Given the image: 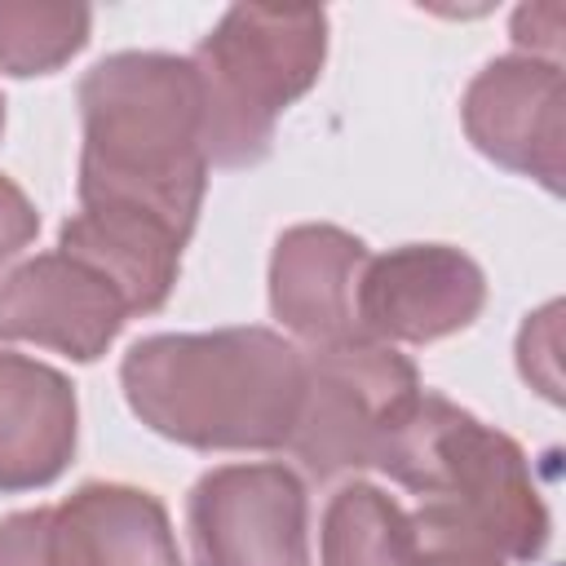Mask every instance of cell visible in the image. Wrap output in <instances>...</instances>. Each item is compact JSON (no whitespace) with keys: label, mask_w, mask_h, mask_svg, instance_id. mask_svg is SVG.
I'll return each instance as SVG.
<instances>
[{"label":"cell","mask_w":566,"mask_h":566,"mask_svg":"<svg viewBox=\"0 0 566 566\" xmlns=\"http://www.w3.org/2000/svg\"><path fill=\"white\" fill-rule=\"evenodd\" d=\"M517 363H522V376L548 398V402H557L562 394V380H557V327L548 332V340L539 345L535 340V332L522 323V336H517Z\"/></svg>","instance_id":"ac0fdd59"},{"label":"cell","mask_w":566,"mask_h":566,"mask_svg":"<svg viewBox=\"0 0 566 566\" xmlns=\"http://www.w3.org/2000/svg\"><path fill=\"white\" fill-rule=\"evenodd\" d=\"M128 318L124 296L84 261L40 252L0 283V336L97 363Z\"/></svg>","instance_id":"9c48e42d"},{"label":"cell","mask_w":566,"mask_h":566,"mask_svg":"<svg viewBox=\"0 0 566 566\" xmlns=\"http://www.w3.org/2000/svg\"><path fill=\"white\" fill-rule=\"evenodd\" d=\"M371 469L411 491L420 509L486 539L504 562H535L548 548V509L526 451L433 389L416 394Z\"/></svg>","instance_id":"3957f363"},{"label":"cell","mask_w":566,"mask_h":566,"mask_svg":"<svg viewBox=\"0 0 566 566\" xmlns=\"http://www.w3.org/2000/svg\"><path fill=\"white\" fill-rule=\"evenodd\" d=\"M0 566H57L53 509H22L0 522Z\"/></svg>","instance_id":"2e32d148"},{"label":"cell","mask_w":566,"mask_h":566,"mask_svg":"<svg viewBox=\"0 0 566 566\" xmlns=\"http://www.w3.org/2000/svg\"><path fill=\"white\" fill-rule=\"evenodd\" d=\"M557 35H562V4H526L513 13V40L517 49H531V57L548 53L557 62Z\"/></svg>","instance_id":"d6986e66"},{"label":"cell","mask_w":566,"mask_h":566,"mask_svg":"<svg viewBox=\"0 0 566 566\" xmlns=\"http://www.w3.org/2000/svg\"><path fill=\"white\" fill-rule=\"evenodd\" d=\"M420 394V371L407 354L376 340L305 354V394L292 429V455L314 482L371 469L376 451Z\"/></svg>","instance_id":"5b68a950"},{"label":"cell","mask_w":566,"mask_h":566,"mask_svg":"<svg viewBox=\"0 0 566 566\" xmlns=\"http://www.w3.org/2000/svg\"><path fill=\"white\" fill-rule=\"evenodd\" d=\"M119 385L133 416L190 451H279L292 442L305 354L270 327L159 332L128 345Z\"/></svg>","instance_id":"7a4b0ae2"},{"label":"cell","mask_w":566,"mask_h":566,"mask_svg":"<svg viewBox=\"0 0 566 566\" xmlns=\"http://www.w3.org/2000/svg\"><path fill=\"white\" fill-rule=\"evenodd\" d=\"M318 566H424V544L394 495L371 482H349L323 509Z\"/></svg>","instance_id":"5bb4252c"},{"label":"cell","mask_w":566,"mask_h":566,"mask_svg":"<svg viewBox=\"0 0 566 566\" xmlns=\"http://www.w3.org/2000/svg\"><path fill=\"white\" fill-rule=\"evenodd\" d=\"M469 142L500 168L535 177L548 195H562V66L553 57L509 53L486 62L460 102Z\"/></svg>","instance_id":"ba28073f"},{"label":"cell","mask_w":566,"mask_h":566,"mask_svg":"<svg viewBox=\"0 0 566 566\" xmlns=\"http://www.w3.org/2000/svg\"><path fill=\"white\" fill-rule=\"evenodd\" d=\"M203 88V155L252 168L274 146L279 115L305 97L327 62V13L296 4H234L190 53Z\"/></svg>","instance_id":"277c9868"},{"label":"cell","mask_w":566,"mask_h":566,"mask_svg":"<svg viewBox=\"0 0 566 566\" xmlns=\"http://www.w3.org/2000/svg\"><path fill=\"white\" fill-rule=\"evenodd\" d=\"M486 305L482 265L451 243H407L367 256L358 279V336L376 345H433L464 332Z\"/></svg>","instance_id":"52a82bcc"},{"label":"cell","mask_w":566,"mask_h":566,"mask_svg":"<svg viewBox=\"0 0 566 566\" xmlns=\"http://www.w3.org/2000/svg\"><path fill=\"white\" fill-rule=\"evenodd\" d=\"M40 230V212L35 203L27 199V190L9 177H0V270L35 239Z\"/></svg>","instance_id":"e0dca14e"},{"label":"cell","mask_w":566,"mask_h":566,"mask_svg":"<svg viewBox=\"0 0 566 566\" xmlns=\"http://www.w3.org/2000/svg\"><path fill=\"white\" fill-rule=\"evenodd\" d=\"M0 133H4V97H0Z\"/></svg>","instance_id":"ffe728a7"},{"label":"cell","mask_w":566,"mask_h":566,"mask_svg":"<svg viewBox=\"0 0 566 566\" xmlns=\"http://www.w3.org/2000/svg\"><path fill=\"white\" fill-rule=\"evenodd\" d=\"M57 566H181L168 509L146 486L84 482L53 504Z\"/></svg>","instance_id":"7c38bea8"},{"label":"cell","mask_w":566,"mask_h":566,"mask_svg":"<svg viewBox=\"0 0 566 566\" xmlns=\"http://www.w3.org/2000/svg\"><path fill=\"white\" fill-rule=\"evenodd\" d=\"M181 248L186 239H177L159 221L102 208H80L57 230V252L97 270L124 296L128 314L164 310L181 270Z\"/></svg>","instance_id":"4fadbf2b"},{"label":"cell","mask_w":566,"mask_h":566,"mask_svg":"<svg viewBox=\"0 0 566 566\" xmlns=\"http://www.w3.org/2000/svg\"><path fill=\"white\" fill-rule=\"evenodd\" d=\"M80 208L128 212L190 239L208 190L203 88L190 57L111 53L80 80Z\"/></svg>","instance_id":"6da1fadb"},{"label":"cell","mask_w":566,"mask_h":566,"mask_svg":"<svg viewBox=\"0 0 566 566\" xmlns=\"http://www.w3.org/2000/svg\"><path fill=\"white\" fill-rule=\"evenodd\" d=\"M80 438L75 385L0 336V495L53 486Z\"/></svg>","instance_id":"8fae6325"},{"label":"cell","mask_w":566,"mask_h":566,"mask_svg":"<svg viewBox=\"0 0 566 566\" xmlns=\"http://www.w3.org/2000/svg\"><path fill=\"white\" fill-rule=\"evenodd\" d=\"M367 243L340 226H292L270 256V310L310 349L354 345L358 336V279Z\"/></svg>","instance_id":"30bf717a"},{"label":"cell","mask_w":566,"mask_h":566,"mask_svg":"<svg viewBox=\"0 0 566 566\" xmlns=\"http://www.w3.org/2000/svg\"><path fill=\"white\" fill-rule=\"evenodd\" d=\"M195 566H310V500L279 460L221 464L186 500Z\"/></svg>","instance_id":"8992f818"},{"label":"cell","mask_w":566,"mask_h":566,"mask_svg":"<svg viewBox=\"0 0 566 566\" xmlns=\"http://www.w3.org/2000/svg\"><path fill=\"white\" fill-rule=\"evenodd\" d=\"M93 13L84 4L0 0V75H53L88 44Z\"/></svg>","instance_id":"9a60e30c"}]
</instances>
